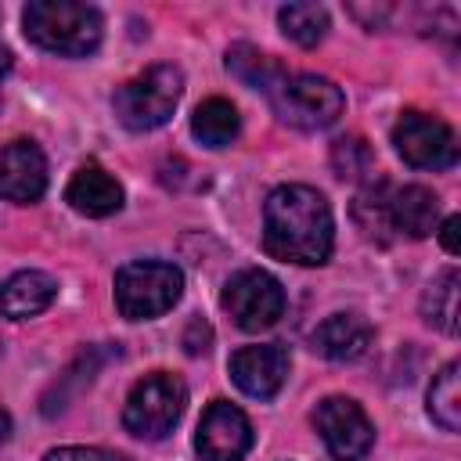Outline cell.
Listing matches in <instances>:
<instances>
[{"mask_svg": "<svg viewBox=\"0 0 461 461\" xmlns=\"http://www.w3.org/2000/svg\"><path fill=\"white\" fill-rule=\"evenodd\" d=\"M335 245L331 205L317 187L281 184L267 194L263 205V249L274 259L321 267L328 263Z\"/></svg>", "mask_w": 461, "mask_h": 461, "instance_id": "cell-1", "label": "cell"}, {"mask_svg": "<svg viewBox=\"0 0 461 461\" xmlns=\"http://www.w3.org/2000/svg\"><path fill=\"white\" fill-rule=\"evenodd\" d=\"M353 220L371 241L393 238H429L439 220V202L421 184L393 187L385 180L364 187L353 202Z\"/></svg>", "mask_w": 461, "mask_h": 461, "instance_id": "cell-2", "label": "cell"}, {"mask_svg": "<svg viewBox=\"0 0 461 461\" xmlns=\"http://www.w3.org/2000/svg\"><path fill=\"white\" fill-rule=\"evenodd\" d=\"M22 25L36 47L65 58H83L97 50L104 29L101 11L79 0H32L22 11Z\"/></svg>", "mask_w": 461, "mask_h": 461, "instance_id": "cell-3", "label": "cell"}, {"mask_svg": "<svg viewBox=\"0 0 461 461\" xmlns=\"http://www.w3.org/2000/svg\"><path fill=\"white\" fill-rule=\"evenodd\" d=\"M184 94V72L176 65H151L140 76L126 79L112 94V108L126 130H158L169 122L176 101Z\"/></svg>", "mask_w": 461, "mask_h": 461, "instance_id": "cell-4", "label": "cell"}, {"mask_svg": "<svg viewBox=\"0 0 461 461\" xmlns=\"http://www.w3.org/2000/svg\"><path fill=\"white\" fill-rule=\"evenodd\" d=\"M184 274L162 259H137L115 270V306L126 321H151L176 306Z\"/></svg>", "mask_w": 461, "mask_h": 461, "instance_id": "cell-5", "label": "cell"}, {"mask_svg": "<svg viewBox=\"0 0 461 461\" xmlns=\"http://www.w3.org/2000/svg\"><path fill=\"white\" fill-rule=\"evenodd\" d=\"M184 403H187V385L169 371H151L130 389L122 403V425L137 439H151V443L166 439L176 429Z\"/></svg>", "mask_w": 461, "mask_h": 461, "instance_id": "cell-6", "label": "cell"}, {"mask_svg": "<svg viewBox=\"0 0 461 461\" xmlns=\"http://www.w3.org/2000/svg\"><path fill=\"white\" fill-rule=\"evenodd\" d=\"M274 112L295 126V130H324L331 126L342 108H346V97L342 90L324 79V76H310V72H295V76H281L277 86L267 94Z\"/></svg>", "mask_w": 461, "mask_h": 461, "instance_id": "cell-7", "label": "cell"}, {"mask_svg": "<svg viewBox=\"0 0 461 461\" xmlns=\"http://www.w3.org/2000/svg\"><path fill=\"white\" fill-rule=\"evenodd\" d=\"M223 310L241 331H263L285 313V288L274 274L259 267L238 270L223 288Z\"/></svg>", "mask_w": 461, "mask_h": 461, "instance_id": "cell-8", "label": "cell"}, {"mask_svg": "<svg viewBox=\"0 0 461 461\" xmlns=\"http://www.w3.org/2000/svg\"><path fill=\"white\" fill-rule=\"evenodd\" d=\"M393 144L403 162L414 169H450L457 162V137L454 130L425 112H403L393 126Z\"/></svg>", "mask_w": 461, "mask_h": 461, "instance_id": "cell-9", "label": "cell"}, {"mask_svg": "<svg viewBox=\"0 0 461 461\" xmlns=\"http://www.w3.org/2000/svg\"><path fill=\"white\" fill-rule=\"evenodd\" d=\"M313 425L335 461H360L375 443V425L349 396H324L313 411Z\"/></svg>", "mask_w": 461, "mask_h": 461, "instance_id": "cell-10", "label": "cell"}, {"mask_svg": "<svg viewBox=\"0 0 461 461\" xmlns=\"http://www.w3.org/2000/svg\"><path fill=\"white\" fill-rule=\"evenodd\" d=\"M252 447V425L245 411L227 400H212L198 421L194 450L202 461H241Z\"/></svg>", "mask_w": 461, "mask_h": 461, "instance_id": "cell-11", "label": "cell"}, {"mask_svg": "<svg viewBox=\"0 0 461 461\" xmlns=\"http://www.w3.org/2000/svg\"><path fill=\"white\" fill-rule=\"evenodd\" d=\"M230 378L241 393H249L256 400H270L288 378V349L277 342L241 346L230 357Z\"/></svg>", "mask_w": 461, "mask_h": 461, "instance_id": "cell-12", "label": "cell"}, {"mask_svg": "<svg viewBox=\"0 0 461 461\" xmlns=\"http://www.w3.org/2000/svg\"><path fill=\"white\" fill-rule=\"evenodd\" d=\"M47 191V158L32 140H11L0 148V198L29 205Z\"/></svg>", "mask_w": 461, "mask_h": 461, "instance_id": "cell-13", "label": "cell"}, {"mask_svg": "<svg viewBox=\"0 0 461 461\" xmlns=\"http://www.w3.org/2000/svg\"><path fill=\"white\" fill-rule=\"evenodd\" d=\"M65 202L83 216H112L122 209V187L97 162H86L72 173V180L65 187Z\"/></svg>", "mask_w": 461, "mask_h": 461, "instance_id": "cell-14", "label": "cell"}, {"mask_svg": "<svg viewBox=\"0 0 461 461\" xmlns=\"http://www.w3.org/2000/svg\"><path fill=\"white\" fill-rule=\"evenodd\" d=\"M310 342L328 360H357L371 346V324L360 313H331L313 328Z\"/></svg>", "mask_w": 461, "mask_h": 461, "instance_id": "cell-15", "label": "cell"}, {"mask_svg": "<svg viewBox=\"0 0 461 461\" xmlns=\"http://www.w3.org/2000/svg\"><path fill=\"white\" fill-rule=\"evenodd\" d=\"M58 295V281L43 270H18L0 285V313L11 321H29L43 313Z\"/></svg>", "mask_w": 461, "mask_h": 461, "instance_id": "cell-16", "label": "cell"}, {"mask_svg": "<svg viewBox=\"0 0 461 461\" xmlns=\"http://www.w3.org/2000/svg\"><path fill=\"white\" fill-rule=\"evenodd\" d=\"M238 108L230 104V101H223V97H209V101H202L198 108H194V115H191V133L205 144V148H223V144H230L234 137H238Z\"/></svg>", "mask_w": 461, "mask_h": 461, "instance_id": "cell-17", "label": "cell"}, {"mask_svg": "<svg viewBox=\"0 0 461 461\" xmlns=\"http://www.w3.org/2000/svg\"><path fill=\"white\" fill-rule=\"evenodd\" d=\"M457 285H461V277H457V270L450 267V270H443V274L425 288V295H421V313H425V321H429L432 328L447 331V335L457 331Z\"/></svg>", "mask_w": 461, "mask_h": 461, "instance_id": "cell-18", "label": "cell"}, {"mask_svg": "<svg viewBox=\"0 0 461 461\" xmlns=\"http://www.w3.org/2000/svg\"><path fill=\"white\" fill-rule=\"evenodd\" d=\"M227 68H230L245 86H256V90H263V94H270V90L277 86V79L285 76L281 65H277L270 54H263V50H256V47H249V43H238V47L227 50Z\"/></svg>", "mask_w": 461, "mask_h": 461, "instance_id": "cell-19", "label": "cell"}, {"mask_svg": "<svg viewBox=\"0 0 461 461\" xmlns=\"http://www.w3.org/2000/svg\"><path fill=\"white\" fill-rule=\"evenodd\" d=\"M457 360L443 364V371L429 385V414L443 432L461 429V389H457Z\"/></svg>", "mask_w": 461, "mask_h": 461, "instance_id": "cell-20", "label": "cell"}, {"mask_svg": "<svg viewBox=\"0 0 461 461\" xmlns=\"http://www.w3.org/2000/svg\"><path fill=\"white\" fill-rule=\"evenodd\" d=\"M281 32L299 47H317L328 36V11L321 4H285L277 11Z\"/></svg>", "mask_w": 461, "mask_h": 461, "instance_id": "cell-21", "label": "cell"}, {"mask_svg": "<svg viewBox=\"0 0 461 461\" xmlns=\"http://www.w3.org/2000/svg\"><path fill=\"white\" fill-rule=\"evenodd\" d=\"M331 162L339 176H364L371 169V151L360 137H339L331 144Z\"/></svg>", "mask_w": 461, "mask_h": 461, "instance_id": "cell-22", "label": "cell"}, {"mask_svg": "<svg viewBox=\"0 0 461 461\" xmlns=\"http://www.w3.org/2000/svg\"><path fill=\"white\" fill-rule=\"evenodd\" d=\"M43 461H130L126 454L104 450V447H58Z\"/></svg>", "mask_w": 461, "mask_h": 461, "instance_id": "cell-23", "label": "cell"}, {"mask_svg": "<svg viewBox=\"0 0 461 461\" xmlns=\"http://www.w3.org/2000/svg\"><path fill=\"white\" fill-rule=\"evenodd\" d=\"M209 342H212V331H209V324H202V321H191V324H187V335H184V349H187L191 357H198V353H205V349H209Z\"/></svg>", "mask_w": 461, "mask_h": 461, "instance_id": "cell-24", "label": "cell"}, {"mask_svg": "<svg viewBox=\"0 0 461 461\" xmlns=\"http://www.w3.org/2000/svg\"><path fill=\"white\" fill-rule=\"evenodd\" d=\"M457 227H461V220H457V216H447V220H443L439 241H443V249H447V252H457Z\"/></svg>", "mask_w": 461, "mask_h": 461, "instance_id": "cell-25", "label": "cell"}, {"mask_svg": "<svg viewBox=\"0 0 461 461\" xmlns=\"http://www.w3.org/2000/svg\"><path fill=\"white\" fill-rule=\"evenodd\" d=\"M7 432H11V414H7L4 407H0V443L7 439Z\"/></svg>", "mask_w": 461, "mask_h": 461, "instance_id": "cell-26", "label": "cell"}, {"mask_svg": "<svg viewBox=\"0 0 461 461\" xmlns=\"http://www.w3.org/2000/svg\"><path fill=\"white\" fill-rule=\"evenodd\" d=\"M7 68H11V54L0 47V83H4V76H7Z\"/></svg>", "mask_w": 461, "mask_h": 461, "instance_id": "cell-27", "label": "cell"}]
</instances>
